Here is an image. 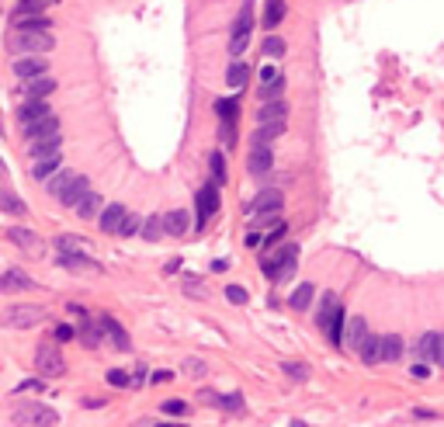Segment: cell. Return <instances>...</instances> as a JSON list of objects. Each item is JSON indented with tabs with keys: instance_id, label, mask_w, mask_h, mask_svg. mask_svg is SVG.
<instances>
[{
	"instance_id": "cell-1",
	"label": "cell",
	"mask_w": 444,
	"mask_h": 427,
	"mask_svg": "<svg viewBox=\"0 0 444 427\" xmlns=\"http://www.w3.org/2000/svg\"><path fill=\"white\" fill-rule=\"evenodd\" d=\"M49 194H56L63 205L77 208L87 194H91V177L84 174H73V170H59L53 181H49Z\"/></svg>"
},
{
	"instance_id": "cell-2",
	"label": "cell",
	"mask_w": 444,
	"mask_h": 427,
	"mask_svg": "<svg viewBox=\"0 0 444 427\" xmlns=\"http://www.w3.org/2000/svg\"><path fill=\"white\" fill-rule=\"evenodd\" d=\"M288 125V105L285 101H264V108L257 111V129H254V139H275L281 136Z\"/></svg>"
},
{
	"instance_id": "cell-3",
	"label": "cell",
	"mask_w": 444,
	"mask_h": 427,
	"mask_svg": "<svg viewBox=\"0 0 444 427\" xmlns=\"http://www.w3.org/2000/svg\"><path fill=\"white\" fill-rule=\"evenodd\" d=\"M56 46L53 28H18L11 35V53H28V56H42Z\"/></svg>"
},
{
	"instance_id": "cell-4",
	"label": "cell",
	"mask_w": 444,
	"mask_h": 427,
	"mask_svg": "<svg viewBox=\"0 0 444 427\" xmlns=\"http://www.w3.org/2000/svg\"><path fill=\"white\" fill-rule=\"evenodd\" d=\"M11 420L18 424V427H56V410H49V406H42V403H35V399H21L15 410H11Z\"/></svg>"
},
{
	"instance_id": "cell-5",
	"label": "cell",
	"mask_w": 444,
	"mask_h": 427,
	"mask_svg": "<svg viewBox=\"0 0 444 427\" xmlns=\"http://www.w3.org/2000/svg\"><path fill=\"white\" fill-rule=\"evenodd\" d=\"M35 368H39L42 379H59V375L66 372V358H63V351H59L56 344H39V351H35Z\"/></svg>"
},
{
	"instance_id": "cell-6",
	"label": "cell",
	"mask_w": 444,
	"mask_h": 427,
	"mask_svg": "<svg viewBox=\"0 0 444 427\" xmlns=\"http://www.w3.org/2000/svg\"><path fill=\"white\" fill-rule=\"evenodd\" d=\"M295 264H299V247L295 244H288L285 251H281V257H278V264H271V261H264V271H268V278L271 282H278V285H285L292 275H295Z\"/></svg>"
},
{
	"instance_id": "cell-7",
	"label": "cell",
	"mask_w": 444,
	"mask_h": 427,
	"mask_svg": "<svg viewBox=\"0 0 444 427\" xmlns=\"http://www.w3.org/2000/svg\"><path fill=\"white\" fill-rule=\"evenodd\" d=\"M281 191H275V188H268V191H261L254 201H250V216L257 219V223H264V219H278V212H281Z\"/></svg>"
},
{
	"instance_id": "cell-8",
	"label": "cell",
	"mask_w": 444,
	"mask_h": 427,
	"mask_svg": "<svg viewBox=\"0 0 444 427\" xmlns=\"http://www.w3.org/2000/svg\"><path fill=\"white\" fill-rule=\"evenodd\" d=\"M70 313L80 320V340H84V347H101V334H104V327H101V316H91L87 309H80V306H70Z\"/></svg>"
},
{
	"instance_id": "cell-9",
	"label": "cell",
	"mask_w": 444,
	"mask_h": 427,
	"mask_svg": "<svg viewBox=\"0 0 444 427\" xmlns=\"http://www.w3.org/2000/svg\"><path fill=\"white\" fill-rule=\"evenodd\" d=\"M250 32H254V15H250V8H243L237 25H233V35H230V53L233 56H243V49L250 46Z\"/></svg>"
},
{
	"instance_id": "cell-10",
	"label": "cell",
	"mask_w": 444,
	"mask_h": 427,
	"mask_svg": "<svg viewBox=\"0 0 444 427\" xmlns=\"http://www.w3.org/2000/svg\"><path fill=\"white\" fill-rule=\"evenodd\" d=\"M194 205H198V230H201V226L215 216V212H219V184H215V181H208V184L198 191Z\"/></svg>"
},
{
	"instance_id": "cell-11",
	"label": "cell",
	"mask_w": 444,
	"mask_h": 427,
	"mask_svg": "<svg viewBox=\"0 0 444 427\" xmlns=\"http://www.w3.org/2000/svg\"><path fill=\"white\" fill-rule=\"evenodd\" d=\"M271 167H275V153H271V146H268L264 139H254L250 156H247V170H250L254 177H264Z\"/></svg>"
},
{
	"instance_id": "cell-12",
	"label": "cell",
	"mask_w": 444,
	"mask_h": 427,
	"mask_svg": "<svg viewBox=\"0 0 444 427\" xmlns=\"http://www.w3.org/2000/svg\"><path fill=\"white\" fill-rule=\"evenodd\" d=\"M42 316H46V309H42V306H15V309H8L4 323H8V327H15V330H28V327H39V323H42Z\"/></svg>"
},
{
	"instance_id": "cell-13",
	"label": "cell",
	"mask_w": 444,
	"mask_h": 427,
	"mask_svg": "<svg viewBox=\"0 0 444 427\" xmlns=\"http://www.w3.org/2000/svg\"><path fill=\"white\" fill-rule=\"evenodd\" d=\"M46 118H53V111H49V105L46 101H25L21 105V111H18V122H21V129L28 132V129H35L39 122H46Z\"/></svg>"
},
{
	"instance_id": "cell-14",
	"label": "cell",
	"mask_w": 444,
	"mask_h": 427,
	"mask_svg": "<svg viewBox=\"0 0 444 427\" xmlns=\"http://www.w3.org/2000/svg\"><path fill=\"white\" fill-rule=\"evenodd\" d=\"M49 73V63L42 56H18L15 60V77L21 80H32V77H46Z\"/></svg>"
},
{
	"instance_id": "cell-15",
	"label": "cell",
	"mask_w": 444,
	"mask_h": 427,
	"mask_svg": "<svg viewBox=\"0 0 444 427\" xmlns=\"http://www.w3.org/2000/svg\"><path fill=\"white\" fill-rule=\"evenodd\" d=\"M59 268H66L73 275H101V264L91 261L87 254H59Z\"/></svg>"
},
{
	"instance_id": "cell-16",
	"label": "cell",
	"mask_w": 444,
	"mask_h": 427,
	"mask_svg": "<svg viewBox=\"0 0 444 427\" xmlns=\"http://www.w3.org/2000/svg\"><path fill=\"white\" fill-rule=\"evenodd\" d=\"M56 91V80L46 73V77H32V80H25V87H21V94L28 98V101H46L49 94Z\"/></svg>"
},
{
	"instance_id": "cell-17",
	"label": "cell",
	"mask_w": 444,
	"mask_h": 427,
	"mask_svg": "<svg viewBox=\"0 0 444 427\" xmlns=\"http://www.w3.org/2000/svg\"><path fill=\"white\" fill-rule=\"evenodd\" d=\"M371 334H368V323H364V316H351V327H347V334H344V344L351 347V351H358L361 354V347H364V340H368Z\"/></svg>"
},
{
	"instance_id": "cell-18",
	"label": "cell",
	"mask_w": 444,
	"mask_h": 427,
	"mask_svg": "<svg viewBox=\"0 0 444 427\" xmlns=\"http://www.w3.org/2000/svg\"><path fill=\"white\" fill-rule=\"evenodd\" d=\"M0 289L4 292H28V289H35V278H28L21 268H8L4 278H0Z\"/></svg>"
},
{
	"instance_id": "cell-19",
	"label": "cell",
	"mask_w": 444,
	"mask_h": 427,
	"mask_svg": "<svg viewBox=\"0 0 444 427\" xmlns=\"http://www.w3.org/2000/svg\"><path fill=\"white\" fill-rule=\"evenodd\" d=\"M101 327H104V337L111 340L115 351H129V347H132V344H129V334H125V330L118 327V320H111L108 313H101Z\"/></svg>"
},
{
	"instance_id": "cell-20",
	"label": "cell",
	"mask_w": 444,
	"mask_h": 427,
	"mask_svg": "<svg viewBox=\"0 0 444 427\" xmlns=\"http://www.w3.org/2000/svg\"><path fill=\"white\" fill-rule=\"evenodd\" d=\"M8 240H11V244H18L21 251H32V254H39V251H42V240H39L32 230H25V226H11V230H8Z\"/></svg>"
},
{
	"instance_id": "cell-21",
	"label": "cell",
	"mask_w": 444,
	"mask_h": 427,
	"mask_svg": "<svg viewBox=\"0 0 444 427\" xmlns=\"http://www.w3.org/2000/svg\"><path fill=\"white\" fill-rule=\"evenodd\" d=\"M441 340H444V334L427 330V334L420 337V344H416V354H420V358H430V361H441Z\"/></svg>"
},
{
	"instance_id": "cell-22",
	"label": "cell",
	"mask_w": 444,
	"mask_h": 427,
	"mask_svg": "<svg viewBox=\"0 0 444 427\" xmlns=\"http://www.w3.org/2000/svg\"><path fill=\"white\" fill-rule=\"evenodd\" d=\"M163 226H167V237H184L187 226H191V216H187L184 208H174V212H167V216H163Z\"/></svg>"
},
{
	"instance_id": "cell-23",
	"label": "cell",
	"mask_w": 444,
	"mask_h": 427,
	"mask_svg": "<svg viewBox=\"0 0 444 427\" xmlns=\"http://www.w3.org/2000/svg\"><path fill=\"white\" fill-rule=\"evenodd\" d=\"M125 216H129L125 205H108V208L101 212V230H104V233H118L122 223H125Z\"/></svg>"
},
{
	"instance_id": "cell-24",
	"label": "cell",
	"mask_w": 444,
	"mask_h": 427,
	"mask_svg": "<svg viewBox=\"0 0 444 427\" xmlns=\"http://www.w3.org/2000/svg\"><path fill=\"white\" fill-rule=\"evenodd\" d=\"M25 136H28V143H39V139H59V118L53 115V118L39 122L35 129H28Z\"/></svg>"
},
{
	"instance_id": "cell-25",
	"label": "cell",
	"mask_w": 444,
	"mask_h": 427,
	"mask_svg": "<svg viewBox=\"0 0 444 427\" xmlns=\"http://www.w3.org/2000/svg\"><path fill=\"white\" fill-rule=\"evenodd\" d=\"M56 251H59V254H91V244L80 240V237L63 233V237H56Z\"/></svg>"
},
{
	"instance_id": "cell-26",
	"label": "cell",
	"mask_w": 444,
	"mask_h": 427,
	"mask_svg": "<svg viewBox=\"0 0 444 427\" xmlns=\"http://www.w3.org/2000/svg\"><path fill=\"white\" fill-rule=\"evenodd\" d=\"M28 156H35V160L59 156V139H39V143H28Z\"/></svg>"
},
{
	"instance_id": "cell-27",
	"label": "cell",
	"mask_w": 444,
	"mask_h": 427,
	"mask_svg": "<svg viewBox=\"0 0 444 427\" xmlns=\"http://www.w3.org/2000/svg\"><path fill=\"white\" fill-rule=\"evenodd\" d=\"M59 167H63V156L39 160V163H35V170H32V177H35V181H53V177L59 174Z\"/></svg>"
},
{
	"instance_id": "cell-28",
	"label": "cell",
	"mask_w": 444,
	"mask_h": 427,
	"mask_svg": "<svg viewBox=\"0 0 444 427\" xmlns=\"http://www.w3.org/2000/svg\"><path fill=\"white\" fill-rule=\"evenodd\" d=\"M326 340H330V344H344V309H340V306L333 309V316H330V323H326Z\"/></svg>"
},
{
	"instance_id": "cell-29",
	"label": "cell",
	"mask_w": 444,
	"mask_h": 427,
	"mask_svg": "<svg viewBox=\"0 0 444 427\" xmlns=\"http://www.w3.org/2000/svg\"><path fill=\"white\" fill-rule=\"evenodd\" d=\"M247 80H250V66H247V63H240V60H237V63H233V66H230V73H226V84H230V87H233V91H240V87H243V84H247Z\"/></svg>"
},
{
	"instance_id": "cell-30",
	"label": "cell",
	"mask_w": 444,
	"mask_h": 427,
	"mask_svg": "<svg viewBox=\"0 0 444 427\" xmlns=\"http://www.w3.org/2000/svg\"><path fill=\"white\" fill-rule=\"evenodd\" d=\"M313 296H316V285H309V282H306V285H299V289L292 292V309H299V313H302V309H309Z\"/></svg>"
},
{
	"instance_id": "cell-31",
	"label": "cell",
	"mask_w": 444,
	"mask_h": 427,
	"mask_svg": "<svg viewBox=\"0 0 444 427\" xmlns=\"http://www.w3.org/2000/svg\"><path fill=\"white\" fill-rule=\"evenodd\" d=\"M361 358H364V365H378V361H385V358H382V337H368V340H364V347H361Z\"/></svg>"
},
{
	"instance_id": "cell-32",
	"label": "cell",
	"mask_w": 444,
	"mask_h": 427,
	"mask_svg": "<svg viewBox=\"0 0 444 427\" xmlns=\"http://www.w3.org/2000/svg\"><path fill=\"white\" fill-rule=\"evenodd\" d=\"M215 115H219L222 122H240V108H237V98L215 101Z\"/></svg>"
},
{
	"instance_id": "cell-33",
	"label": "cell",
	"mask_w": 444,
	"mask_h": 427,
	"mask_svg": "<svg viewBox=\"0 0 444 427\" xmlns=\"http://www.w3.org/2000/svg\"><path fill=\"white\" fill-rule=\"evenodd\" d=\"M98 208H101V194H94V191H91V194H87V198H84V201H80L73 212H77L80 219H94V216H98Z\"/></svg>"
},
{
	"instance_id": "cell-34",
	"label": "cell",
	"mask_w": 444,
	"mask_h": 427,
	"mask_svg": "<svg viewBox=\"0 0 444 427\" xmlns=\"http://www.w3.org/2000/svg\"><path fill=\"white\" fill-rule=\"evenodd\" d=\"M403 337H396V334H389V337H382V358L385 361H396L399 354H403Z\"/></svg>"
},
{
	"instance_id": "cell-35",
	"label": "cell",
	"mask_w": 444,
	"mask_h": 427,
	"mask_svg": "<svg viewBox=\"0 0 444 427\" xmlns=\"http://www.w3.org/2000/svg\"><path fill=\"white\" fill-rule=\"evenodd\" d=\"M163 233H167V226H163V216H149V219H146V226H142V237H146L149 244H156Z\"/></svg>"
},
{
	"instance_id": "cell-36",
	"label": "cell",
	"mask_w": 444,
	"mask_h": 427,
	"mask_svg": "<svg viewBox=\"0 0 444 427\" xmlns=\"http://www.w3.org/2000/svg\"><path fill=\"white\" fill-rule=\"evenodd\" d=\"M205 399L226 406V410H243V396H240V392H230V396H212V392H205Z\"/></svg>"
},
{
	"instance_id": "cell-37",
	"label": "cell",
	"mask_w": 444,
	"mask_h": 427,
	"mask_svg": "<svg viewBox=\"0 0 444 427\" xmlns=\"http://www.w3.org/2000/svg\"><path fill=\"white\" fill-rule=\"evenodd\" d=\"M340 302H337V296H323V306H320V313H316V323L326 330V323H330V316H333V309H337Z\"/></svg>"
},
{
	"instance_id": "cell-38",
	"label": "cell",
	"mask_w": 444,
	"mask_h": 427,
	"mask_svg": "<svg viewBox=\"0 0 444 427\" xmlns=\"http://www.w3.org/2000/svg\"><path fill=\"white\" fill-rule=\"evenodd\" d=\"M281 18H285V0H268V15H264V25H268V28H275Z\"/></svg>"
},
{
	"instance_id": "cell-39",
	"label": "cell",
	"mask_w": 444,
	"mask_h": 427,
	"mask_svg": "<svg viewBox=\"0 0 444 427\" xmlns=\"http://www.w3.org/2000/svg\"><path fill=\"white\" fill-rule=\"evenodd\" d=\"M208 167H212V181L215 184H226V160H222V153H212Z\"/></svg>"
},
{
	"instance_id": "cell-40",
	"label": "cell",
	"mask_w": 444,
	"mask_h": 427,
	"mask_svg": "<svg viewBox=\"0 0 444 427\" xmlns=\"http://www.w3.org/2000/svg\"><path fill=\"white\" fill-rule=\"evenodd\" d=\"M59 0H21V11H28V15H42V11H49V8H56Z\"/></svg>"
},
{
	"instance_id": "cell-41",
	"label": "cell",
	"mask_w": 444,
	"mask_h": 427,
	"mask_svg": "<svg viewBox=\"0 0 444 427\" xmlns=\"http://www.w3.org/2000/svg\"><path fill=\"white\" fill-rule=\"evenodd\" d=\"M281 87H285V80H271V84H261V91H257V98H261V101H278V94H281Z\"/></svg>"
},
{
	"instance_id": "cell-42",
	"label": "cell",
	"mask_w": 444,
	"mask_h": 427,
	"mask_svg": "<svg viewBox=\"0 0 444 427\" xmlns=\"http://www.w3.org/2000/svg\"><path fill=\"white\" fill-rule=\"evenodd\" d=\"M281 368H285L288 379H295V382H306V379H309V365H302V361H285Z\"/></svg>"
},
{
	"instance_id": "cell-43",
	"label": "cell",
	"mask_w": 444,
	"mask_h": 427,
	"mask_svg": "<svg viewBox=\"0 0 444 427\" xmlns=\"http://www.w3.org/2000/svg\"><path fill=\"white\" fill-rule=\"evenodd\" d=\"M0 205H4V212H11V216H21V212H25V205L11 194V191H4V194H0Z\"/></svg>"
},
{
	"instance_id": "cell-44",
	"label": "cell",
	"mask_w": 444,
	"mask_h": 427,
	"mask_svg": "<svg viewBox=\"0 0 444 427\" xmlns=\"http://www.w3.org/2000/svg\"><path fill=\"white\" fill-rule=\"evenodd\" d=\"M219 136H222V146H233L237 143V122H222L219 125Z\"/></svg>"
},
{
	"instance_id": "cell-45",
	"label": "cell",
	"mask_w": 444,
	"mask_h": 427,
	"mask_svg": "<svg viewBox=\"0 0 444 427\" xmlns=\"http://www.w3.org/2000/svg\"><path fill=\"white\" fill-rule=\"evenodd\" d=\"M184 292H187V296H198V299H205L201 278H194V275H184Z\"/></svg>"
},
{
	"instance_id": "cell-46",
	"label": "cell",
	"mask_w": 444,
	"mask_h": 427,
	"mask_svg": "<svg viewBox=\"0 0 444 427\" xmlns=\"http://www.w3.org/2000/svg\"><path fill=\"white\" fill-rule=\"evenodd\" d=\"M226 299H230L233 306H243V302H247V289H243V285H226Z\"/></svg>"
},
{
	"instance_id": "cell-47",
	"label": "cell",
	"mask_w": 444,
	"mask_h": 427,
	"mask_svg": "<svg viewBox=\"0 0 444 427\" xmlns=\"http://www.w3.org/2000/svg\"><path fill=\"white\" fill-rule=\"evenodd\" d=\"M264 56H278V60H281V56H285V42L271 35V39L264 42Z\"/></svg>"
},
{
	"instance_id": "cell-48",
	"label": "cell",
	"mask_w": 444,
	"mask_h": 427,
	"mask_svg": "<svg viewBox=\"0 0 444 427\" xmlns=\"http://www.w3.org/2000/svg\"><path fill=\"white\" fill-rule=\"evenodd\" d=\"M139 216H125V223H122V230H118V237H136L139 233Z\"/></svg>"
},
{
	"instance_id": "cell-49",
	"label": "cell",
	"mask_w": 444,
	"mask_h": 427,
	"mask_svg": "<svg viewBox=\"0 0 444 427\" xmlns=\"http://www.w3.org/2000/svg\"><path fill=\"white\" fill-rule=\"evenodd\" d=\"M108 382H111V385H118V389H122V385H129V382H132V375H125V372H122V368H111V372H108Z\"/></svg>"
},
{
	"instance_id": "cell-50",
	"label": "cell",
	"mask_w": 444,
	"mask_h": 427,
	"mask_svg": "<svg viewBox=\"0 0 444 427\" xmlns=\"http://www.w3.org/2000/svg\"><path fill=\"white\" fill-rule=\"evenodd\" d=\"M184 372H187V375H205V361H198V358H187V361H184Z\"/></svg>"
},
{
	"instance_id": "cell-51",
	"label": "cell",
	"mask_w": 444,
	"mask_h": 427,
	"mask_svg": "<svg viewBox=\"0 0 444 427\" xmlns=\"http://www.w3.org/2000/svg\"><path fill=\"white\" fill-rule=\"evenodd\" d=\"M271 80H281V70L278 66H264L261 70V84H271Z\"/></svg>"
},
{
	"instance_id": "cell-52",
	"label": "cell",
	"mask_w": 444,
	"mask_h": 427,
	"mask_svg": "<svg viewBox=\"0 0 444 427\" xmlns=\"http://www.w3.org/2000/svg\"><path fill=\"white\" fill-rule=\"evenodd\" d=\"M264 237H268V233H261V230H250V233L243 237V244H247V247H261V244H264Z\"/></svg>"
},
{
	"instance_id": "cell-53",
	"label": "cell",
	"mask_w": 444,
	"mask_h": 427,
	"mask_svg": "<svg viewBox=\"0 0 444 427\" xmlns=\"http://www.w3.org/2000/svg\"><path fill=\"white\" fill-rule=\"evenodd\" d=\"M184 410H187L184 399H167V403H163V413H184Z\"/></svg>"
},
{
	"instance_id": "cell-54",
	"label": "cell",
	"mask_w": 444,
	"mask_h": 427,
	"mask_svg": "<svg viewBox=\"0 0 444 427\" xmlns=\"http://www.w3.org/2000/svg\"><path fill=\"white\" fill-rule=\"evenodd\" d=\"M409 372H413V379H430V365L427 361H416Z\"/></svg>"
},
{
	"instance_id": "cell-55",
	"label": "cell",
	"mask_w": 444,
	"mask_h": 427,
	"mask_svg": "<svg viewBox=\"0 0 444 427\" xmlns=\"http://www.w3.org/2000/svg\"><path fill=\"white\" fill-rule=\"evenodd\" d=\"M170 379H174V372H167V368H160V372H153V375H149V382H153V385H160V382H170Z\"/></svg>"
},
{
	"instance_id": "cell-56",
	"label": "cell",
	"mask_w": 444,
	"mask_h": 427,
	"mask_svg": "<svg viewBox=\"0 0 444 427\" xmlns=\"http://www.w3.org/2000/svg\"><path fill=\"white\" fill-rule=\"evenodd\" d=\"M146 372H149L146 365H136V368H132V382H136V385H142V382H146Z\"/></svg>"
},
{
	"instance_id": "cell-57",
	"label": "cell",
	"mask_w": 444,
	"mask_h": 427,
	"mask_svg": "<svg viewBox=\"0 0 444 427\" xmlns=\"http://www.w3.org/2000/svg\"><path fill=\"white\" fill-rule=\"evenodd\" d=\"M70 337H73V327L59 323V327H56V340H70Z\"/></svg>"
},
{
	"instance_id": "cell-58",
	"label": "cell",
	"mask_w": 444,
	"mask_h": 427,
	"mask_svg": "<svg viewBox=\"0 0 444 427\" xmlns=\"http://www.w3.org/2000/svg\"><path fill=\"white\" fill-rule=\"evenodd\" d=\"M28 389H39V379H28V382L18 385V392H28Z\"/></svg>"
},
{
	"instance_id": "cell-59",
	"label": "cell",
	"mask_w": 444,
	"mask_h": 427,
	"mask_svg": "<svg viewBox=\"0 0 444 427\" xmlns=\"http://www.w3.org/2000/svg\"><path fill=\"white\" fill-rule=\"evenodd\" d=\"M174 271H181V261L174 257V261H167V275H174Z\"/></svg>"
},
{
	"instance_id": "cell-60",
	"label": "cell",
	"mask_w": 444,
	"mask_h": 427,
	"mask_svg": "<svg viewBox=\"0 0 444 427\" xmlns=\"http://www.w3.org/2000/svg\"><path fill=\"white\" fill-rule=\"evenodd\" d=\"M292 427H309V424H302V420H295V424H292Z\"/></svg>"
},
{
	"instance_id": "cell-61",
	"label": "cell",
	"mask_w": 444,
	"mask_h": 427,
	"mask_svg": "<svg viewBox=\"0 0 444 427\" xmlns=\"http://www.w3.org/2000/svg\"><path fill=\"white\" fill-rule=\"evenodd\" d=\"M146 427H149V424H146ZM163 427H167V424H163Z\"/></svg>"
}]
</instances>
